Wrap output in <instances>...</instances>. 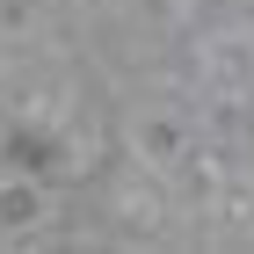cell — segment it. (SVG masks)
<instances>
[{
    "label": "cell",
    "mask_w": 254,
    "mask_h": 254,
    "mask_svg": "<svg viewBox=\"0 0 254 254\" xmlns=\"http://www.w3.org/2000/svg\"><path fill=\"white\" fill-rule=\"evenodd\" d=\"M138 153L167 175V167L182 160V124H175V117H145V124H138Z\"/></svg>",
    "instance_id": "cell-1"
},
{
    "label": "cell",
    "mask_w": 254,
    "mask_h": 254,
    "mask_svg": "<svg viewBox=\"0 0 254 254\" xmlns=\"http://www.w3.org/2000/svg\"><path fill=\"white\" fill-rule=\"evenodd\" d=\"M211 65H218V87H233V95H240V87H254V44H218V51H211Z\"/></svg>",
    "instance_id": "cell-2"
},
{
    "label": "cell",
    "mask_w": 254,
    "mask_h": 254,
    "mask_svg": "<svg viewBox=\"0 0 254 254\" xmlns=\"http://www.w3.org/2000/svg\"><path fill=\"white\" fill-rule=\"evenodd\" d=\"M117 211L131 218V225H145V233H153V225H160V196L145 189V182H124V196H117Z\"/></svg>",
    "instance_id": "cell-3"
}]
</instances>
